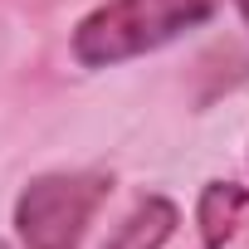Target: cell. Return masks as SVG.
Listing matches in <instances>:
<instances>
[{
	"label": "cell",
	"instance_id": "obj_3",
	"mask_svg": "<svg viewBox=\"0 0 249 249\" xmlns=\"http://www.w3.org/2000/svg\"><path fill=\"white\" fill-rule=\"evenodd\" d=\"M176 205L166 200V196H147V200H137V210L122 220L112 234H107V244L103 249H161L166 239H171V230H176Z\"/></svg>",
	"mask_w": 249,
	"mask_h": 249
},
{
	"label": "cell",
	"instance_id": "obj_2",
	"mask_svg": "<svg viewBox=\"0 0 249 249\" xmlns=\"http://www.w3.org/2000/svg\"><path fill=\"white\" fill-rule=\"evenodd\" d=\"M107 200L103 171H54L20 191L15 200V230L25 249H78L88 220Z\"/></svg>",
	"mask_w": 249,
	"mask_h": 249
},
{
	"label": "cell",
	"instance_id": "obj_5",
	"mask_svg": "<svg viewBox=\"0 0 249 249\" xmlns=\"http://www.w3.org/2000/svg\"><path fill=\"white\" fill-rule=\"evenodd\" d=\"M234 5H239V15H244V25H249V0H234Z\"/></svg>",
	"mask_w": 249,
	"mask_h": 249
},
{
	"label": "cell",
	"instance_id": "obj_1",
	"mask_svg": "<svg viewBox=\"0 0 249 249\" xmlns=\"http://www.w3.org/2000/svg\"><path fill=\"white\" fill-rule=\"evenodd\" d=\"M215 5L220 0H107L73 30V59L88 69H112L205 25Z\"/></svg>",
	"mask_w": 249,
	"mask_h": 249
},
{
	"label": "cell",
	"instance_id": "obj_4",
	"mask_svg": "<svg viewBox=\"0 0 249 249\" xmlns=\"http://www.w3.org/2000/svg\"><path fill=\"white\" fill-rule=\"evenodd\" d=\"M244 210H249V191H244V186H234V181H210V186L200 191V205H196L200 239H205L210 249H220V244L239 230Z\"/></svg>",
	"mask_w": 249,
	"mask_h": 249
},
{
	"label": "cell",
	"instance_id": "obj_6",
	"mask_svg": "<svg viewBox=\"0 0 249 249\" xmlns=\"http://www.w3.org/2000/svg\"><path fill=\"white\" fill-rule=\"evenodd\" d=\"M0 249H10V244H5V239H0Z\"/></svg>",
	"mask_w": 249,
	"mask_h": 249
}]
</instances>
